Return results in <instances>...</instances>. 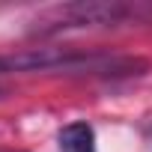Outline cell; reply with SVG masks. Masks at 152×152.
<instances>
[{
  "label": "cell",
  "instance_id": "2",
  "mask_svg": "<svg viewBox=\"0 0 152 152\" xmlns=\"http://www.w3.org/2000/svg\"><path fill=\"white\" fill-rule=\"evenodd\" d=\"M152 6L146 3H69L51 9V24L42 33H60L72 27H113V24H128V21H149Z\"/></svg>",
  "mask_w": 152,
  "mask_h": 152
},
{
  "label": "cell",
  "instance_id": "1",
  "mask_svg": "<svg viewBox=\"0 0 152 152\" xmlns=\"http://www.w3.org/2000/svg\"><path fill=\"white\" fill-rule=\"evenodd\" d=\"M146 69L137 57L104 54V51H72V48H27L15 54H0V75H140Z\"/></svg>",
  "mask_w": 152,
  "mask_h": 152
},
{
  "label": "cell",
  "instance_id": "3",
  "mask_svg": "<svg viewBox=\"0 0 152 152\" xmlns=\"http://www.w3.org/2000/svg\"><path fill=\"white\" fill-rule=\"evenodd\" d=\"M57 146H60V152H99V146H96V131H93V125L84 122V119L63 125L60 134H57Z\"/></svg>",
  "mask_w": 152,
  "mask_h": 152
},
{
  "label": "cell",
  "instance_id": "4",
  "mask_svg": "<svg viewBox=\"0 0 152 152\" xmlns=\"http://www.w3.org/2000/svg\"><path fill=\"white\" fill-rule=\"evenodd\" d=\"M3 96H6V90H3V87H0V99H3Z\"/></svg>",
  "mask_w": 152,
  "mask_h": 152
}]
</instances>
